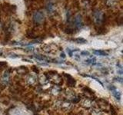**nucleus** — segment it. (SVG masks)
Returning a JSON list of instances; mask_svg holds the SVG:
<instances>
[{"label":"nucleus","mask_w":123,"mask_h":115,"mask_svg":"<svg viewBox=\"0 0 123 115\" xmlns=\"http://www.w3.org/2000/svg\"><path fill=\"white\" fill-rule=\"evenodd\" d=\"M33 21L36 24H41L44 21V15L41 12H37L33 15Z\"/></svg>","instance_id":"1"},{"label":"nucleus","mask_w":123,"mask_h":115,"mask_svg":"<svg viewBox=\"0 0 123 115\" xmlns=\"http://www.w3.org/2000/svg\"><path fill=\"white\" fill-rule=\"evenodd\" d=\"M65 76L66 77V78H68L67 80V81H68V84L70 87H73V86H75V79L72 78V76H70L69 75H66V74H65Z\"/></svg>","instance_id":"4"},{"label":"nucleus","mask_w":123,"mask_h":115,"mask_svg":"<svg viewBox=\"0 0 123 115\" xmlns=\"http://www.w3.org/2000/svg\"><path fill=\"white\" fill-rule=\"evenodd\" d=\"M15 9H16V7H15V6H9V5H5V6H3V10L6 12H11L12 13L13 12L15 11Z\"/></svg>","instance_id":"3"},{"label":"nucleus","mask_w":123,"mask_h":115,"mask_svg":"<svg viewBox=\"0 0 123 115\" xmlns=\"http://www.w3.org/2000/svg\"><path fill=\"white\" fill-rule=\"evenodd\" d=\"M74 23H75V26L76 28H81L82 26V16L80 15H76L75 18V20H74Z\"/></svg>","instance_id":"2"},{"label":"nucleus","mask_w":123,"mask_h":115,"mask_svg":"<svg viewBox=\"0 0 123 115\" xmlns=\"http://www.w3.org/2000/svg\"><path fill=\"white\" fill-rule=\"evenodd\" d=\"M6 65H7L6 62H0V67L1 68H3V66H6Z\"/></svg>","instance_id":"10"},{"label":"nucleus","mask_w":123,"mask_h":115,"mask_svg":"<svg viewBox=\"0 0 123 115\" xmlns=\"http://www.w3.org/2000/svg\"><path fill=\"white\" fill-rule=\"evenodd\" d=\"M46 9H47V11L49 12H49L51 13L54 10V5H53V3L49 2L47 5V6H46Z\"/></svg>","instance_id":"6"},{"label":"nucleus","mask_w":123,"mask_h":115,"mask_svg":"<svg viewBox=\"0 0 123 115\" xmlns=\"http://www.w3.org/2000/svg\"><path fill=\"white\" fill-rule=\"evenodd\" d=\"M74 41H75L77 43H86V40H85L84 38H76Z\"/></svg>","instance_id":"8"},{"label":"nucleus","mask_w":123,"mask_h":115,"mask_svg":"<svg viewBox=\"0 0 123 115\" xmlns=\"http://www.w3.org/2000/svg\"><path fill=\"white\" fill-rule=\"evenodd\" d=\"M94 53L97 54V55H102V56L107 55V54L104 51H94Z\"/></svg>","instance_id":"7"},{"label":"nucleus","mask_w":123,"mask_h":115,"mask_svg":"<svg viewBox=\"0 0 123 115\" xmlns=\"http://www.w3.org/2000/svg\"><path fill=\"white\" fill-rule=\"evenodd\" d=\"M65 32L68 34H72L73 32H74V29H72V28H67V29H65Z\"/></svg>","instance_id":"9"},{"label":"nucleus","mask_w":123,"mask_h":115,"mask_svg":"<svg viewBox=\"0 0 123 115\" xmlns=\"http://www.w3.org/2000/svg\"><path fill=\"white\" fill-rule=\"evenodd\" d=\"M82 55H88V52H82Z\"/></svg>","instance_id":"11"},{"label":"nucleus","mask_w":123,"mask_h":115,"mask_svg":"<svg viewBox=\"0 0 123 115\" xmlns=\"http://www.w3.org/2000/svg\"><path fill=\"white\" fill-rule=\"evenodd\" d=\"M102 14L100 12H97L95 14V22L97 24H100L102 22Z\"/></svg>","instance_id":"5"}]
</instances>
